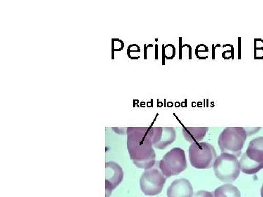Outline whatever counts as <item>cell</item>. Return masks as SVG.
Listing matches in <instances>:
<instances>
[{"instance_id": "cell-14", "label": "cell", "mask_w": 263, "mask_h": 197, "mask_svg": "<svg viewBox=\"0 0 263 197\" xmlns=\"http://www.w3.org/2000/svg\"><path fill=\"white\" fill-rule=\"evenodd\" d=\"M261 196L263 197V185L262 188H261Z\"/></svg>"}, {"instance_id": "cell-9", "label": "cell", "mask_w": 263, "mask_h": 197, "mask_svg": "<svg viewBox=\"0 0 263 197\" xmlns=\"http://www.w3.org/2000/svg\"><path fill=\"white\" fill-rule=\"evenodd\" d=\"M193 187L186 179L174 180L167 188V197H191L193 194Z\"/></svg>"}, {"instance_id": "cell-6", "label": "cell", "mask_w": 263, "mask_h": 197, "mask_svg": "<svg viewBox=\"0 0 263 197\" xmlns=\"http://www.w3.org/2000/svg\"><path fill=\"white\" fill-rule=\"evenodd\" d=\"M167 178L164 177L158 167L145 169L140 179V188L146 196L160 194L163 189Z\"/></svg>"}, {"instance_id": "cell-2", "label": "cell", "mask_w": 263, "mask_h": 197, "mask_svg": "<svg viewBox=\"0 0 263 197\" xmlns=\"http://www.w3.org/2000/svg\"><path fill=\"white\" fill-rule=\"evenodd\" d=\"M247 132L243 127H227L221 133L218 140V145L221 153H228L240 158Z\"/></svg>"}, {"instance_id": "cell-13", "label": "cell", "mask_w": 263, "mask_h": 197, "mask_svg": "<svg viewBox=\"0 0 263 197\" xmlns=\"http://www.w3.org/2000/svg\"><path fill=\"white\" fill-rule=\"evenodd\" d=\"M191 197H214V194L213 192L207 191H199L194 193Z\"/></svg>"}, {"instance_id": "cell-12", "label": "cell", "mask_w": 263, "mask_h": 197, "mask_svg": "<svg viewBox=\"0 0 263 197\" xmlns=\"http://www.w3.org/2000/svg\"><path fill=\"white\" fill-rule=\"evenodd\" d=\"M213 194L214 197H241L240 190L236 186L229 183L216 188Z\"/></svg>"}, {"instance_id": "cell-11", "label": "cell", "mask_w": 263, "mask_h": 197, "mask_svg": "<svg viewBox=\"0 0 263 197\" xmlns=\"http://www.w3.org/2000/svg\"><path fill=\"white\" fill-rule=\"evenodd\" d=\"M208 131V127H183L182 129L185 139L191 143L201 141L206 136Z\"/></svg>"}, {"instance_id": "cell-7", "label": "cell", "mask_w": 263, "mask_h": 197, "mask_svg": "<svg viewBox=\"0 0 263 197\" xmlns=\"http://www.w3.org/2000/svg\"><path fill=\"white\" fill-rule=\"evenodd\" d=\"M105 172V191L106 197H109L114 189H115L123 181L124 171L116 162H109L106 163Z\"/></svg>"}, {"instance_id": "cell-5", "label": "cell", "mask_w": 263, "mask_h": 197, "mask_svg": "<svg viewBox=\"0 0 263 197\" xmlns=\"http://www.w3.org/2000/svg\"><path fill=\"white\" fill-rule=\"evenodd\" d=\"M214 174L219 181L233 183L239 177L240 165L239 161L235 155L221 153L214 162Z\"/></svg>"}, {"instance_id": "cell-3", "label": "cell", "mask_w": 263, "mask_h": 197, "mask_svg": "<svg viewBox=\"0 0 263 197\" xmlns=\"http://www.w3.org/2000/svg\"><path fill=\"white\" fill-rule=\"evenodd\" d=\"M188 152L190 164L196 169L212 168L217 158L215 148L206 142L192 143Z\"/></svg>"}, {"instance_id": "cell-1", "label": "cell", "mask_w": 263, "mask_h": 197, "mask_svg": "<svg viewBox=\"0 0 263 197\" xmlns=\"http://www.w3.org/2000/svg\"><path fill=\"white\" fill-rule=\"evenodd\" d=\"M154 127H129L127 129V148L131 160L140 169L155 167L156 154L152 144Z\"/></svg>"}, {"instance_id": "cell-10", "label": "cell", "mask_w": 263, "mask_h": 197, "mask_svg": "<svg viewBox=\"0 0 263 197\" xmlns=\"http://www.w3.org/2000/svg\"><path fill=\"white\" fill-rule=\"evenodd\" d=\"M245 154L254 162L263 164V136L254 138L249 142Z\"/></svg>"}, {"instance_id": "cell-8", "label": "cell", "mask_w": 263, "mask_h": 197, "mask_svg": "<svg viewBox=\"0 0 263 197\" xmlns=\"http://www.w3.org/2000/svg\"><path fill=\"white\" fill-rule=\"evenodd\" d=\"M176 131L173 127H154L152 144L159 150H164L176 141Z\"/></svg>"}, {"instance_id": "cell-4", "label": "cell", "mask_w": 263, "mask_h": 197, "mask_svg": "<svg viewBox=\"0 0 263 197\" xmlns=\"http://www.w3.org/2000/svg\"><path fill=\"white\" fill-rule=\"evenodd\" d=\"M157 167L167 179L179 175L188 167L184 150L180 148H173L157 162Z\"/></svg>"}]
</instances>
